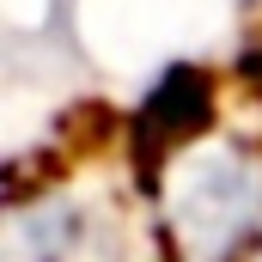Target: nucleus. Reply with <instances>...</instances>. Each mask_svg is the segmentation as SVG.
I'll use <instances>...</instances> for the list:
<instances>
[{
	"label": "nucleus",
	"mask_w": 262,
	"mask_h": 262,
	"mask_svg": "<svg viewBox=\"0 0 262 262\" xmlns=\"http://www.w3.org/2000/svg\"><path fill=\"white\" fill-rule=\"evenodd\" d=\"M146 238L159 262L262 256V146L226 128H183L146 177Z\"/></svg>",
	"instance_id": "nucleus-1"
}]
</instances>
